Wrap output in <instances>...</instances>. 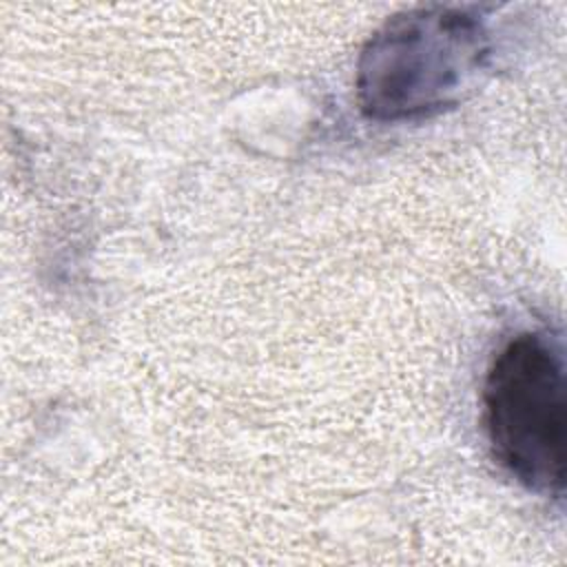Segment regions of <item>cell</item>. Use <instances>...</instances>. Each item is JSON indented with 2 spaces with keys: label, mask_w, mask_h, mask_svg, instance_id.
I'll return each mask as SVG.
<instances>
[{
  "label": "cell",
  "mask_w": 567,
  "mask_h": 567,
  "mask_svg": "<svg viewBox=\"0 0 567 567\" xmlns=\"http://www.w3.org/2000/svg\"><path fill=\"white\" fill-rule=\"evenodd\" d=\"M489 58L481 16L430 4L392 16L361 49L357 102L365 117L403 122L454 106Z\"/></svg>",
  "instance_id": "1"
},
{
  "label": "cell",
  "mask_w": 567,
  "mask_h": 567,
  "mask_svg": "<svg viewBox=\"0 0 567 567\" xmlns=\"http://www.w3.org/2000/svg\"><path fill=\"white\" fill-rule=\"evenodd\" d=\"M483 423L501 467L523 487L565 492V359L545 332H518L492 359L483 381Z\"/></svg>",
  "instance_id": "2"
}]
</instances>
